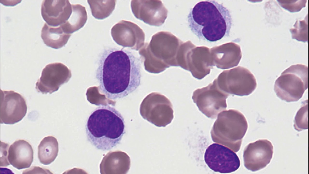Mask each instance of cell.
Returning <instances> with one entry per match:
<instances>
[{
    "label": "cell",
    "mask_w": 309,
    "mask_h": 174,
    "mask_svg": "<svg viewBox=\"0 0 309 174\" xmlns=\"http://www.w3.org/2000/svg\"><path fill=\"white\" fill-rule=\"evenodd\" d=\"M141 68L139 58L131 52L116 48L105 50L96 72L100 91L111 100L126 96L140 85Z\"/></svg>",
    "instance_id": "obj_1"
},
{
    "label": "cell",
    "mask_w": 309,
    "mask_h": 174,
    "mask_svg": "<svg viewBox=\"0 0 309 174\" xmlns=\"http://www.w3.org/2000/svg\"><path fill=\"white\" fill-rule=\"evenodd\" d=\"M187 18L190 30L199 39L215 42L229 36L232 22L230 12L215 0L198 2Z\"/></svg>",
    "instance_id": "obj_2"
},
{
    "label": "cell",
    "mask_w": 309,
    "mask_h": 174,
    "mask_svg": "<svg viewBox=\"0 0 309 174\" xmlns=\"http://www.w3.org/2000/svg\"><path fill=\"white\" fill-rule=\"evenodd\" d=\"M85 129L88 141L97 149L111 150L120 143L125 132L121 113L109 105H101L87 119Z\"/></svg>",
    "instance_id": "obj_3"
},
{
    "label": "cell",
    "mask_w": 309,
    "mask_h": 174,
    "mask_svg": "<svg viewBox=\"0 0 309 174\" xmlns=\"http://www.w3.org/2000/svg\"><path fill=\"white\" fill-rule=\"evenodd\" d=\"M247 128L246 119L241 112L235 109L225 110L218 114L211 131V136L214 142L237 152L240 149Z\"/></svg>",
    "instance_id": "obj_4"
},
{
    "label": "cell",
    "mask_w": 309,
    "mask_h": 174,
    "mask_svg": "<svg viewBox=\"0 0 309 174\" xmlns=\"http://www.w3.org/2000/svg\"><path fill=\"white\" fill-rule=\"evenodd\" d=\"M308 87V68L302 64L291 66L276 80L274 90L281 100L296 102L302 96Z\"/></svg>",
    "instance_id": "obj_5"
},
{
    "label": "cell",
    "mask_w": 309,
    "mask_h": 174,
    "mask_svg": "<svg viewBox=\"0 0 309 174\" xmlns=\"http://www.w3.org/2000/svg\"><path fill=\"white\" fill-rule=\"evenodd\" d=\"M215 80L219 88L229 95H249L257 86L253 74L241 66L223 71Z\"/></svg>",
    "instance_id": "obj_6"
},
{
    "label": "cell",
    "mask_w": 309,
    "mask_h": 174,
    "mask_svg": "<svg viewBox=\"0 0 309 174\" xmlns=\"http://www.w3.org/2000/svg\"><path fill=\"white\" fill-rule=\"evenodd\" d=\"M229 95L219 88L214 79L207 86L194 91L192 98L203 114L215 119L219 112L226 109V99Z\"/></svg>",
    "instance_id": "obj_7"
},
{
    "label": "cell",
    "mask_w": 309,
    "mask_h": 174,
    "mask_svg": "<svg viewBox=\"0 0 309 174\" xmlns=\"http://www.w3.org/2000/svg\"><path fill=\"white\" fill-rule=\"evenodd\" d=\"M204 157L207 166L215 172L231 173L237 170L240 165L239 159L234 151L219 143L210 145Z\"/></svg>",
    "instance_id": "obj_8"
},
{
    "label": "cell",
    "mask_w": 309,
    "mask_h": 174,
    "mask_svg": "<svg viewBox=\"0 0 309 174\" xmlns=\"http://www.w3.org/2000/svg\"><path fill=\"white\" fill-rule=\"evenodd\" d=\"M0 98L1 123L13 124L21 120L27 110L23 96L14 91L1 90Z\"/></svg>",
    "instance_id": "obj_9"
},
{
    "label": "cell",
    "mask_w": 309,
    "mask_h": 174,
    "mask_svg": "<svg viewBox=\"0 0 309 174\" xmlns=\"http://www.w3.org/2000/svg\"><path fill=\"white\" fill-rule=\"evenodd\" d=\"M273 149L271 142L267 139L259 140L249 143L244 151L245 167L253 172L265 168L270 162Z\"/></svg>",
    "instance_id": "obj_10"
},
{
    "label": "cell",
    "mask_w": 309,
    "mask_h": 174,
    "mask_svg": "<svg viewBox=\"0 0 309 174\" xmlns=\"http://www.w3.org/2000/svg\"><path fill=\"white\" fill-rule=\"evenodd\" d=\"M69 74V69L63 64H49L43 69L41 76L36 83L35 89L43 94H52L67 81Z\"/></svg>",
    "instance_id": "obj_11"
},
{
    "label": "cell",
    "mask_w": 309,
    "mask_h": 174,
    "mask_svg": "<svg viewBox=\"0 0 309 174\" xmlns=\"http://www.w3.org/2000/svg\"><path fill=\"white\" fill-rule=\"evenodd\" d=\"M72 12L68 0H43L41 7L43 18L49 25L58 27L69 19Z\"/></svg>",
    "instance_id": "obj_12"
},
{
    "label": "cell",
    "mask_w": 309,
    "mask_h": 174,
    "mask_svg": "<svg viewBox=\"0 0 309 174\" xmlns=\"http://www.w3.org/2000/svg\"><path fill=\"white\" fill-rule=\"evenodd\" d=\"M33 158L31 145L24 140L15 141L9 147L8 156L10 164L18 169L29 167Z\"/></svg>",
    "instance_id": "obj_13"
},
{
    "label": "cell",
    "mask_w": 309,
    "mask_h": 174,
    "mask_svg": "<svg viewBox=\"0 0 309 174\" xmlns=\"http://www.w3.org/2000/svg\"><path fill=\"white\" fill-rule=\"evenodd\" d=\"M71 34L65 33L60 26L53 27L45 23L41 31V37L47 46L58 49L67 43Z\"/></svg>",
    "instance_id": "obj_14"
},
{
    "label": "cell",
    "mask_w": 309,
    "mask_h": 174,
    "mask_svg": "<svg viewBox=\"0 0 309 174\" xmlns=\"http://www.w3.org/2000/svg\"><path fill=\"white\" fill-rule=\"evenodd\" d=\"M38 156L40 163L48 165L56 159L59 151L58 143L53 136L45 137L40 142L38 147Z\"/></svg>",
    "instance_id": "obj_15"
},
{
    "label": "cell",
    "mask_w": 309,
    "mask_h": 174,
    "mask_svg": "<svg viewBox=\"0 0 309 174\" xmlns=\"http://www.w3.org/2000/svg\"><path fill=\"white\" fill-rule=\"evenodd\" d=\"M72 12L67 21L60 26L66 33L71 34L85 24L87 14L84 7L80 4H72Z\"/></svg>",
    "instance_id": "obj_16"
},
{
    "label": "cell",
    "mask_w": 309,
    "mask_h": 174,
    "mask_svg": "<svg viewBox=\"0 0 309 174\" xmlns=\"http://www.w3.org/2000/svg\"><path fill=\"white\" fill-rule=\"evenodd\" d=\"M92 15L96 18L102 19L109 16L115 8L116 0H88Z\"/></svg>",
    "instance_id": "obj_17"
},
{
    "label": "cell",
    "mask_w": 309,
    "mask_h": 174,
    "mask_svg": "<svg viewBox=\"0 0 309 174\" xmlns=\"http://www.w3.org/2000/svg\"><path fill=\"white\" fill-rule=\"evenodd\" d=\"M308 30L307 15L304 20H297L293 25V28L290 29L292 38L303 42L308 41Z\"/></svg>",
    "instance_id": "obj_18"
},
{
    "label": "cell",
    "mask_w": 309,
    "mask_h": 174,
    "mask_svg": "<svg viewBox=\"0 0 309 174\" xmlns=\"http://www.w3.org/2000/svg\"><path fill=\"white\" fill-rule=\"evenodd\" d=\"M307 102H304L295 118L294 126L295 129L298 131L308 129Z\"/></svg>",
    "instance_id": "obj_19"
},
{
    "label": "cell",
    "mask_w": 309,
    "mask_h": 174,
    "mask_svg": "<svg viewBox=\"0 0 309 174\" xmlns=\"http://www.w3.org/2000/svg\"><path fill=\"white\" fill-rule=\"evenodd\" d=\"M279 4L283 8L290 12L300 11L305 7L307 0L277 1Z\"/></svg>",
    "instance_id": "obj_20"
}]
</instances>
